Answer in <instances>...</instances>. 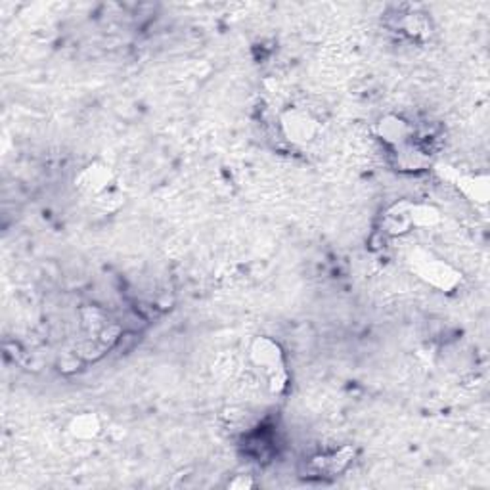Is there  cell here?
<instances>
[{
	"instance_id": "cell-1",
	"label": "cell",
	"mask_w": 490,
	"mask_h": 490,
	"mask_svg": "<svg viewBox=\"0 0 490 490\" xmlns=\"http://www.w3.org/2000/svg\"><path fill=\"white\" fill-rule=\"evenodd\" d=\"M251 358L253 362L270 378L272 391H280L285 383V371L284 357H282V349L278 343H274L268 337L257 339L251 347Z\"/></svg>"
},
{
	"instance_id": "cell-5",
	"label": "cell",
	"mask_w": 490,
	"mask_h": 490,
	"mask_svg": "<svg viewBox=\"0 0 490 490\" xmlns=\"http://www.w3.org/2000/svg\"><path fill=\"white\" fill-rule=\"evenodd\" d=\"M71 435L77 438H94L100 433V422L98 417L92 416V414H83V416L75 417L73 424H71Z\"/></svg>"
},
{
	"instance_id": "cell-4",
	"label": "cell",
	"mask_w": 490,
	"mask_h": 490,
	"mask_svg": "<svg viewBox=\"0 0 490 490\" xmlns=\"http://www.w3.org/2000/svg\"><path fill=\"white\" fill-rule=\"evenodd\" d=\"M419 274L424 276L427 282L435 285H441V287H446L450 280H454V274L448 266H444V263L441 261H429V263H424V266L419 268Z\"/></svg>"
},
{
	"instance_id": "cell-7",
	"label": "cell",
	"mask_w": 490,
	"mask_h": 490,
	"mask_svg": "<svg viewBox=\"0 0 490 490\" xmlns=\"http://www.w3.org/2000/svg\"><path fill=\"white\" fill-rule=\"evenodd\" d=\"M228 486H230V489H249V486H253V481L249 477L244 479L241 475H239L236 481H230V483H228Z\"/></svg>"
},
{
	"instance_id": "cell-2",
	"label": "cell",
	"mask_w": 490,
	"mask_h": 490,
	"mask_svg": "<svg viewBox=\"0 0 490 490\" xmlns=\"http://www.w3.org/2000/svg\"><path fill=\"white\" fill-rule=\"evenodd\" d=\"M284 129L287 136L295 142H309L316 133V125L314 121L305 115V113H292L287 119L284 121Z\"/></svg>"
},
{
	"instance_id": "cell-3",
	"label": "cell",
	"mask_w": 490,
	"mask_h": 490,
	"mask_svg": "<svg viewBox=\"0 0 490 490\" xmlns=\"http://www.w3.org/2000/svg\"><path fill=\"white\" fill-rule=\"evenodd\" d=\"M379 133H381L385 142H389V144L397 148H402L408 142V136H410V126L406 125L402 119L389 117V119L381 121Z\"/></svg>"
},
{
	"instance_id": "cell-6",
	"label": "cell",
	"mask_w": 490,
	"mask_h": 490,
	"mask_svg": "<svg viewBox=\"0 0 490 490\" xmlns=\"http://www.w3.org/2000/svg\"><path fill=\"white\" fill-rule=\"evenodd\" d=\"M107 180H109V172H107V169H88V171L85 172V184L88 190H104L107 184Z\"/></svg>"
}]
</instances>
